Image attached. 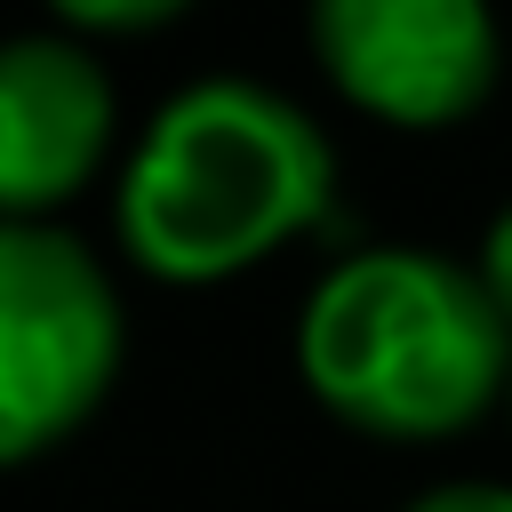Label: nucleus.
Instances as JSON below:
<instances>
[{"label": "nucleus", "mask_w": 512, "mask_h": 512, "mask_svg": "<svg viewBox=\"0 0 512 512\" xmlns=\"http://www.w3.org/2000/svg\"><path fill=\"white\" fill-rule=\"evenodd\" d=\"M328 200L336 152L304 104L264 80H192L120 176V248L176 288H208L312 232Z\"/></svg>", "instance_id": "obj_1"}, {"label": "nucleus", "mask_w": 512, "mask_h": 512, "mask_svg": "<svg viewBox=\"0 0 512 512\" xmlns=\"http://www.w3.org/2000/svg\"><path fill=\"white\" fill-rule=\"evenodd\" d=\"M296 368L344 424L440 440L512 384V320L480 272L440 248H360L312 280Z\"/></svg>", "instance_id": "obj_2"}, {"label": "nucleus", "mask_w": 512, "mask_h": 512, "mask_svg": "<svg viewBox=\"0 0 512 512\" xmlns=\"http://www.w3.org/2000/svg\"><path fill=\"white\" fill-rule=\"evenodd\" d=\"M120 368V296L56 224H0V464L56 448Z\"/></svg>", "instance_id": "obj_3"}, {"label": "nucleus", "mask_w": 512, "mask_h": 512, "mask_svg": "<svg viewBox=\"0 0 512 512\" xmlns=\"http://www.w3.org/2000/svg\"><path fill=\"white\" fill-rule=\"evenodd\" d=\"M320 72L392 128H448L496 88L488 0H312Z\"/></svg>", "instance_id": "obj_4"}, {"label": "nucleus", "mask_w": 512, "mask_h": 512, "mask_svg": "<svg viewBox=\"0 0 512 512\" xmlns=\"http://www.w3.org/2000/svg\"><path fill=\"white\" fill-rule=\"evenodd\" d=\"M112 144V80L80 40H0V224H48Z\"/></svg>", "instance_id": "obj_5"}, {"label": "nucleus", "mask_w": 512, "mask_h": 512, "mask_svg": "<svg viewBox=\"0 0 512 512\" xmlns=\"http://www.w3.org/2000/svg\"><path fill=\"white\" fill-rule=\"evenodd\" d=\"M72 32H152L168 16H184L192 0H48Z\"/></svg>", "instance_id": "obj_6"}, {"label": "nucleus", "mask_w": 512, "mask_h": 512, "mask_svg": "<svg viewBox=\"0 0 512 512\" xmlns=\"http://www.w3.org/2000/svg\"><path fill=\"white\" fill-rule=\"evenodd\" d=\"M472 272H480V288L496 296V312L512 320V200L496 208V224H488V240H480V264H472Z\"/></svg>", "instance_id": "obj_7"}, {"label": "nucleus", "mask_w": 512, "mask_h": 512, "mask_svg": "<svg viewBox=\"0 0 512 512\" xmlns=\"http://www.w3.org/2000/svg\"><path fill=\"white\" fill-rule=\"evenodd\" d=\"M408 512H512V488H496V480H448V488H424Z\"/></svg>", "instance_id": "obj_8"}, {"label": "nucleus", "mask_w": 512, "mask_h": 512, "mask_svg": "<svg viewBox=\"0 0 512 512\" xmlns=\"http://www.w3.org/2000/svg\"><path fill=\"white\" fill-rule=\"evenodd\" d=\"M504 400H512V384H504Z\"/></svg>", "instance_id": "obj_9"}]
</instances>
